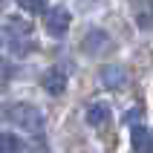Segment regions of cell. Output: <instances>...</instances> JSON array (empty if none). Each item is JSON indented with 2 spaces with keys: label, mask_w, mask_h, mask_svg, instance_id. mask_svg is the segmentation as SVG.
Instances as JSON below:
<instances>
[{
  "label": "cell",
  "mask_w": 153,
  "mask_h": 153,
  "mask_svg": "<svg viewBox=\"0 0 153 153\" xmlns=\"http://www.w3.org/2000/svg\"><path fill=\"white\" fill-rule=\"evenodd\" d=\"M6 119L17 127H23L26 133H43L46 127V119H43V113L32 104H12L6 110Z\"/></svg>",
  "instance_id": "1"
},
{
  "label": "cell",
  "mask_w": 153,
  "mask_h": 153,
  "mask_svg": "<svg viewBox=\"0 0 153 153\" xmlns=\"http://www.w3.org/2000/svg\"><path fill=\"white\" fill-rule=\"evenodd\" d=\"M69 23H72V15H69V9H64V6H52V9H46V15H43V29H46L52 38H61V35L69 29Z\"/></svg>",
  "instance_id": "2"
},
{
  "label": "cell",
  "mask_w": 153,
  "mask_h": 153,
  "mask_svg": "<svg viewBox=\"0 0 153 153\" xmlns=\"http://www.w3.org/2000/svg\"><path fill=\"white\" fill-rule=\"evenodd\" d=\"M110 35L104 32V29H93V32H87V38L81 41V52L87 55H101V52L110 49Z\"/></svg>",
  "instance_id": "3"
},
{
  "label": "cell",
  "mask_w": 153,
  "mask_h": 153,
  "mask_svg": "<svg viewBox=\"0 0 153 153\" xmlns=\"http://www.w3.org/2000/svg\"><path fill=\"white\" fill-rule=\"evenodd\" d=\"M41 87H43L49 95H61L64 90H67V72H64L61 67L46 69V72H43V78H41Z\"/></svg>",
  "instance_id": "4"
},
{
  "label": "cell",
  "mask_w": 153,
  "mask_h": 153,
  "mask_svg": "<svg viewBox=\"0 0 153 153\" xmlns=\"http://www.w3.org/2000/svg\"><path fill=\"white\" fill-rule=\"evenodd\" d=\"M101 84L107 87V90H121V87L127 84V72H124V67H116V64L101 67Z\"/></svg>",
  "instance_id": "5"
},
{
  "label": "cell",
  "mask_w": 153,
  "mask_h": 153,
  "mask_svg": "<svg viewBox=\"0 0 153 153\" xmlns=\"http://www.w3.org/2000/svg\"><path fill=\"white\" fill-rule=\"evenodd\" d=\"M139 29H153V0H130Z\"/></svg>",
  "instance_id": "6"
},
{
  "label": "cell",
  "mask_w": 153,
  "mask_h": 153,
  "mask_svg": "<svg viewBox=\"0 0 153 153\" xmlns=\"http://www.w3.org/2000/svg\"><path fill=\"white\" fill-rule=\"evenodd\" d=\"M130 139H133V150L136 153H153V136L147 133V127L136 124L130 130Z\"/></svg>",
  "instance_id": "7"
},
{
  "label": "cell",
  "mask_w": 153,
  "mask_h": 153,
  "mask_svg": "<svg viewBox=\"0 0 153 153\" xmlns=\"http://www.w3.org/2000/svg\"><path fill=\"white\" fill-rule=\"evenodd\" d=\"M107 121H110V107L107 104H93L87 110V124L90 127H104Z\"/></svg>",
  "instance_id": "8"
},
{
  "label": "cell",
  "mask_w": 153,
  "mask_h": 153,
  "mask_svg": "<svg viewBox=\"0 0 153 153\" xmlns=\"http://www.w3.org/2000/svg\"><path fill=\"white\" fill-rule=\"evenodd\" d=\"M0 153H23V142L15 133H0Z\"/></svg>",
  "instance_id": "9"
},
{
  "label": "cell",
  "mask_w": 153,
  "mask_h": 153,
  "mask_svg": "<svg viewBox=\"0 0 153 153\" xmlns=\"http://www.w3.org/2000/svg\"><path fill=\"white\" fill-rule=\"evenodd\" d=\"M17 3H20V9L29 12V15H38V12H43V6H46V0H17Z\"/></svg>",
  "instance_id": "10"
},
{
  "label": "cell",
  "mask_w": 153,
  "mask_h": 153,
  "mask_svg": "<svg viewBox=\"0 0 153 153\" xmlns=\"http://www.w3.org/2000/svg\"><path fill=\"white\" fill-rule=\"evenodd\" d=\"M9 78H12V67H9V61L0 55V87H6Z\"/></svg>",
  "instance_id": "11"
},
{
  "label": "cell",
  "mask_w": 153,
  "mask_h": 153,
  "mask_svg": "<svg viewBox=\"0 0 153 153\" xmlns=\"http://www.w3.org/2000/svg\"><path fill=\"white\" fill-rule=\"evenodd\" d=\"M29 153H49V147H43V145H38V147H32Z\"/></svg>",
  "instance_id": "12"
}]
</instances>
